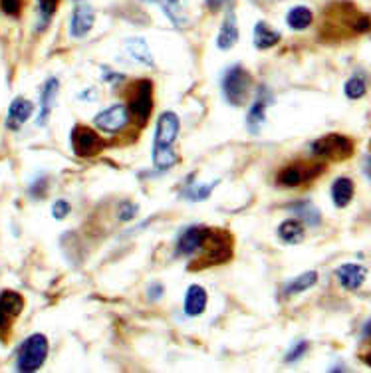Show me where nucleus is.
I'll list each match as a JSON object with an SVG mask.
<instances>
[{
	"label": "nucleus",
	"mask_w": 371,
	"mask_h": 373,
	"mask_svg": "<svg viewBox=\"0 0 371 373\" xmlns=\"http://www.w3.org/2000/svg\"><path fill=\"white\" fill-rule=\"evenodd\" d=\"M50 352L48 338L44 334H32L22 341L18 355H16V369L24 373L38 372L46 362Z\"/></svg>",
	"instance_id": "obj_2"
},
{
	"label": "nucleus",
	"mask_w": 371,
	"mask_h": 373,
	"mask_svg": "<svg viewBox=\"0 0 371 373\" xmlns=\"http://www.w3.org/2000/svg\"><path fill=\"white\" fill-rule=\"evenodd\" d=\"M126 50H128L129 56H131L133 60H138L139 64L147 66V68H153V66H155L153 54H151L147 42H145L143 38H128V40H126Z\"/></svg>",
	"instance_id": "obj_25"
},
{
	"label": "nucleus",
	"mask_w": 371,
	"mask_h": 373,
	"mask_svg": "<svg viewBox=\"0 0 371 373\" xmlns=\"http://www.w3.org/2000/svg\"><path fill=\"white\" fill-rule=\"evenodd\" d=\"M241 38V30H238V22H236V14L234 11L226 12L223 24H221V30L217 34V48L219 50H233L236 42Z\"/></svg>",
	"instance_id": "obj_16"
},
{
	"label": "nucleus",
	"mask_w": 371,
	"mask_h": 373,
	"mask_svg": "<svg viewBox=\"0 0 371 373\" xmlns=\"http://www.w3.org/2000/svg\"><path fill=\"white\" fill-rule=\"evenodd\" d=\"M282 40V34L274 30L270 24H266V22H256L255 26V34H253V42L258 50H270V48H274L276 44Z\"/></svg>",
	"instance_id": "obj_20"
},
{
	"label": "nucleus",
	"mask_w": 371,
	"mask_h": 373,
	"mask_svg": "<svg viewBox=\"0 0 371 373\" xmlns=\"http://www.w3.org/2000/svg\"><path fill=\"white\" fill-rule=\"evenodd\" d=\"M129 119H131V114H129L128 104H114L97 114L94 118V126L104 133H117L128 128Z\"/></svg>",
	"instance_id": "obj_9"
},
{
	"label": "nucleus",
	"mask_w": 371,
	"mask_h": 373,
	"mask_svg": "<svg viewBox=\"0 0 371 373\" xmlns=\"http://www.w3.org/2000/svg\"><path fill=\"white\" fill-rule=\"evenodd\" d=\"M288 211L296 214V219L310 224V226H318L322 223V214L310 201H296V203L288 204Z\"/></svg>",
	"instance_id": "obj_26"
},
{
	"label": "nucleus",
	"mask_w": 371,
	"mask_h": 373,
	"mask_svg": "<svg viewBox=\"0 0 371 373\" xmlns=\"http://www.w3.org/2000/svg\"><path fill=\"white\" fill-rule=\"evenodd\" d=\"M70 143L78 157H96L106 147V139L87 126H75L70 133Z\"/></svg>",
	"instance_id": "obj_7"
},
{
	"label": "nucleus",
	"mask_w": 371,
	"mask_h": 373,
	"mask_svg": "<svg viewBox=\"0 0 371 373\" xmlns=\"http://www.w3.org/2000/svg\"><path fill=\"white\" fill-rule=\"evenodd\" d=\"M361 336L363 338H371V320H367L363 324V330H361Z\"/></svg>",
	"instance_id": "obj_39"
},
{
	"label": "nucleus",
	"mask_w": 371,
	"mask_h": 373,
	"mask_svg": "<svg viewBox=\"0 0 371 373\" xmlns=\"http://www.w3.org/2000/svg\"><path fill=\"white\" fill-rule=\"evenodd\" d=\"M139 213V207L135 203H131V201H123V203L119 204V211H117V216H119V221H123V223H129V221H133Z\"/></svg>",
	"instance_id": "obj_30"
},
{
	"label": "nucleus",
	"mask_w": 371,
	"mask_h": 373,
	"mask_svg": "<svg viewBox=\"0 0 371 373\" xmlns=\"http://www.w3.org/2000/svg\"><path fill=\"white\" fill-rule=\"evenodd\" d=\"M250 87H253V78L246 68L236 64L231 70H226L223 78V96L231 106H244L250 96Z\"/></svg>",
	"instance_id": "obj_3"
},
{
	"label": "nucleus",
	"mask_w": 371,
	"mask_h": 373,
	"mask_svg": "<svg viewBox=\"0 0 371 373\" xmlns=\"http://www.w3.org/2000/svg\"><path fill=\"white\" fill-rule=\"evenodd\" d=\"M0 8L8 16H18L22 11V0H0Z\"/></svg>",
	"instance_id": "obj_33"
},
{
	"label": "nucleus",
	"mask_w": 371,
	"mask_h": 373,
	"mask_svg": "<svg viewBox=\"0 0 371 373\" xmlns=\"http://www.w3.org/2000/svg\"><path fill=\"white\" fill-rule=\"evenodd\" d=\"M46 191H48V185H46V179H40V181H36L30 187V195L32 197H36V199H40V197H44L46 195Z\"/></svg>",
	"instance_id": "obj_34"
},
{
	"label": "nucleus",
	"mask_w": 371,
	"mask_h": 373,
	"mask_svg": "<svg viewBox=\"0 0 371 373\" xmlns=\"http://www.w3.org/2000/svg\"><path fill=\"white\" fill-rule=\"evenodd\" d=\"M316 284H318V272L316 270H308L304 274L292 278L282 292H284V296H298V294H302L306 290L314 288Z\"/></svg>",
	"instance_id": "obj_24"
},
{
	"label": "nucleus",
	"mask_w": 371,
	"mask_h": 373,
	"mask_svg": "<svg viewBox=\"0 0 371 373\" xmlns=\"http://www.w3.org/2000/svg\"><path fill=\"white\" fill-rule=\"evenodd\" d=\"M314 22V12L310 11L304 4H298V6H292L286 14V24L296 30V32H302V30H308Z\"/></svg>",
	"instance_id": "obj_23"
},
{
	"label": "nucleus",
	"mask_w": 371,
	"mask_h": 373,
	"mask_svg": "<svg viewBox=\"0 0 371 373\" xmlns=\"http://www.w3.org/2000/svg\"><path fill=\"white\" fill-rule=\"evenodd\" d=\"M34 111V104L30 99H26V97H16V99H12L11 107H8V116H6V128L12 129V131H16V129H20L30 116H32Z\"/></svg>",
	"instance_id": "obj_19"
},
{
	"label": "nucleus",
	"mask_w": 371,
	"mask_h": 373,
	"mask_svg": "<svg viewBox=\"0 0 371 373\" xmlns=\"http://www.w3.org/2000/svg\"><path fill=\"white\" fill-rule=\"evenodd\" d=\"M205 231L207 226H189L185 228L177 238V248L175 252L181 258H195L201 252L202 238H205Z\"/></svg>",
	"instance_id": "obj_10"
},
{
	"label": "nucleus",
	"mask_w": 371,
	"mask_h": 373,
	"mask_svg": "<svg viewBox=\"0 0 371 373\" xmlns=\"http://www.w3.org/2000/svg\"><path fill=\"white\" fill-rule=\"evenodd\" d=\"M128 107L131 118L139 126H145L153 111V82L151 80H138L131 84L128 92Z\"/></svg>",
	"instance_id": "obj_4"
},
{
	"label": "nucleus",
	"mask_w": 371,
	"mask_h": 373,
	"mask_svg": "<svg viewBox=\"0 0 371 373\" xmlns=\"http://www.w3.org/2000/svg\"><path fill=\"white\" fill-rule=\"evenodd\" d=\"M363 173H365V177L371 181V155H367V157L363 159Z\"/></svg>",
	"instance_id": "obj_38"
},
{
	"label": "nucleus",
	"mask_w": 371,
	"mask_h": 373,
	"mask_svg": "<svg viewBox=\"0 0 371 373\" xmlns=\"http://www.w3.org/2000/svg\"><path fill=\"white\" fill-rule=\"evenodd\" d=\"M361 357H363V363H367V365H370V367H371V348H370V350H367V352L363 353Z\"/></svg>",
	"instance_id": "obj_40"
},
{
	"label": "nucleus",
	"mask_w": 371,
	"mask_h": 373,
	"mask_svg": "<svg viewBox=\"0 0 371 373\" xmlns=\"http://www.w3.org/2000/svg\"><path fill=\"white\" fill-rule=\"evenodd\" d=\"M308 350H310V343H308V341H298L296 346L286 353V363H294L298 362V360H302L308 353Z\"/></svg>",
	"instance_id": "obj_32"
},
{
	"label": "nucleus",
	"mask_w": 371,
	"mask_h": 373,
	"mask_svg": "<svg viewBox=\"0 0 371 373\" xmlns=\"http://www.w3.org/2000/svg\"><path fill=\"white\" fill-rule=\"evenodd\" d=\"M219 185V181H212L207 183V185H189L185 191H183V197L185 199H189V201H195V203H199V201H207L209 197H211L212 189Z\"/></svg>",
	"instance_id": "obj_27"
},
{
	"label": "nucleus",
	"mask_w": 371,
	"mask_h": 373,
	"mask_svg": "<svg viewBox=\"0 0 371 373\" xmlns=\"http://www.w3.org/2000/svg\"><path fill=\"white\" fill-rule=\"evenodd\" d=\"M58 92H60L58 78H48L46 84L42 85V92H40V114H38V119H36L38 126L44 128L48 123L50 114H52L54 106H56V99H58Z\"/></svg>",
	"instance_id": "obj_15"
},
{
	"label": "nucleus",
	"mask_w": 371,
	"mask_h": 373,
	"mask_svg": "<svg viewBox=\"0 0 371 373\" xmlns=\"http://www.w3.org/2000/svg\"><path fill=\"white\" fill-rule=\"evenodd\" d=\"M336 278H338L339 286L343 290H358L363 286L365 278H367V268L355 264V262H348V264H341L336 270Z\"/></svg>",
	"instance_id": "obj_13"
},
{
	"label": "nucleus",
	"mask_w": 371,
	"mask_h": 373,
	"mask_svg": "<svg viewBox=\"0 0 371 373\" xmlns=\"http://www.w3.org/2000/svg\"><path fill=\"white\" fill-rule=\"evenodd\" d=\"M278 236L284 245H300L306 236L304 223L300 219H286L278 226Z\"/></svg>",
	"instance_id": "obj_22"
},
{
	"label": "nucleus",
	"mask_w": 371,
	"mask_h": 373,
	"mask_svg": "<svg viewBox=\"0 0 371 373\" xmlns=\"http://www.w3.org/2000/svg\"><path fill=\"white\" fill-rule=\"evenodd\" d=\"M229 2H231V0H205V6L209 8V12H219L223 11Z\"/></svg>",
	"instance_id": "obj_36"
},
{
	"label": "nucleus",
	"mask_w": 371,
	"mask_h": 373,
	"mask_svg": "<svg viewBox=\"0 0 371 373\" xmlns=\"http://www.w3.org/2000/svg\"><path fill=\"white\" fill-rule=\"evenodd\" d=\"M104 70V82L107 84H116V82H123V74H117V72H111L109 68H102Z\"/></svg>",
	"instance_id": "obj_35"
},
{
	"label": "nucleus",
	"mask_w": 371,
	"mask_h": 373,
	"mask_svg": "<svg viewBox=\"0 0 371 373\" xmlns=\"http://www.w3.org/2000/svg\"><path fill=\"white\" fill-rule=\"evenodd\" d=\"M155 4H159L161 11L165 12V16L177 28H187L191 24V18H189V0H157Z\"/></svg>",
	"instance_id": "obj_17"
},
{
	"label": "nucleus",
	"mask_w": 371,
	"mask_h": 373,
	"mask_svg": "<svg viewBox=\"0 0 371 373\" xmlns=\"http://www.w3.org/2000/svg\"><path fill=\"white\" fill-rule=\"evenodd\" d=\"M272 99L268 96V92H266L264 87L258 92V96L253 102V106L248 107V114H246V128L250 133H258L260 128L264 126L266 121V111H268V104H270Z\"/></svg>",
	"instance_id": "obj_14"
},
{
	"label": "nucleus",
	"mask_w": 371,
	"mask_h": 373,
	"mask_svg": "<svg viewBox=\"0 0 371 373\" xmlns=\"http://www.w3.org/2000/svg\"><path fill=\"white\" fill-rule=\"evenodd\" d=\"M209 304V296H207V290L199 286V284H191L187 292H185V300H183V312L191 318H197L205 314Z\"/></svg>",
	"instance_id": "obj_18"
},
{
	"label": "nucleus",
	"mask_w": 371,
	"mask_h": 373,
	"mask_svg": "<svg viewBox=\"0 0 371 373\" xmlns=\"http://www.w3.org/2000/svg\"><path fill=\"white\" fill-rule=\"evenodd\" d=\"M96 24V12L87 4H78L70 16V36L72 38H84L85 34Z\"/></svg>",
	"instance_id": "obj_12"
},
{
	"label": "nucleus",
	"mask_w": 371,
	"mask_h": 373,
	"mask_svg": "<svg viewBox=\"0 0 371 373\" xmlns=\"http://www.w3.org/2000/svg\"><path fill=\"white\" fill-rule=\"evenodd\" d=\"M324 173V163H310V161H296L290 163L284 169L276 175V183L280 187L286 189H294V187H302L306 183L314 181Z\"/></svg>",
	"instance_id": "obj_6"
},
{
	"label": "nucleus",
	"mask_w": 371,
	"mask_h": 373,
	"mask_svg": "<svg viewBox=\"0 0 371 373\" xmlns=\"http://www.w3.org/2000/svg\"><path fill=\"white\" fill-rule=\"evenodd\" d=\"M353 192H355V185L350 177H338L332 183V201L338 209H346L351 203Z\"/></svg>",
	"instance_id": "obj_21"
},
{
	"label": "nucleus",
	"mask_w": 371,
	"mask_h": 373,
	"mask_svg": "<svg viewBox=\"0 0 371 373\" xmlns=\"http://www.w3.org/2000/svg\"><path fill=\"white\" fill-rule=\"evenodd\" d=\"M70 213H72V204L68 203L66 199H58V201L52 204V216L56 221H64Z\"/></svg>",
	"instance_id": "obj_31"
},
{
	"label": "nucleus",
	"mask_w": 371,
	"mask_h": 373,
	"mask_svg": "<svg viewBox=\"0 0 371 373\" xmlns=\"http://www.w3.org/2000/svg\"><path fill=\"white\" fill-rule=\"evenodd\" d=\"M312 155L314 157H320V159H329V161H341L348 159L353 155V141L346 135H339V133H329V135H324V137L316 139L312 145Z\"/></svg>",
	"instance_id": "obj_5"
},
{
	"label": "nucleus",
	"mask_w": 371,
	"mask_h": 373,
	"mask_svg": "<svg viewBox=\"0 0 371 373\" xmlns=\"http://www.w3.org/2000/svg\"><path fill=\"white\" fill-rule=\"evenodd\" d=\"M163 292H165V288H163V284H159V282H153V284L149 286L147 296L151 300H159L161 296H163Z\"/></svg>",
	"instance_id": "obj_37"
},
{
	"label": "nucleus",
	"mask_w": 371,
	"mask_h": 373,
	"mask_svg": "<svg viewBox=\"0 0 371 373\" xmlns=\"http://www.w3.org/2000/svg\"><path fill=\"white\" fill-rule=\"evenodd\" d=\"M60 0H38V11H40V28H46V24L52 20V16L58 11Z\"/></svg>",
	"instance_id": "obj_29"
},
{
	"label": "nucleus",
	"mask_w": 371,
	"mask_h": 373,
	"mask_svg": "<svg viewBox=\"0 0 371 373\" xmlns=\"http://www.w3.org/2000/svg\"><path fill=\"white\" fill-rule=\"evenodd\" d=\"M24 310V298L14 290H4L0 294V330H8L11 322L20 316Z\"/></svg>",
	"instance_id": "obj_11"
},
{
	"label": "nucleus",
	"mask_w": 371,
	"mask_h": 373,
	"mask_svg": "<svg viewBox=\"0 0 371 373\" xmlns=\"http://www.w3.org/2000/svg\"><path fill=\"white\" fill-rule=\"evenodd\" d=\"M197 256H199V258L195 260L197 267L193 268L223 264V262L233 258V238H231V235H229L226 231L207 228V231H205V238H202L201 252Z\"/></svg>",
	"instance_id": "obj_1"
},
{
	"label": "nucleus",
	"mask_w": 371,
	"mask_h": 373,
	"mask_svg": "<svg viewBox=\"0 0 371 373\" xmlns=\"http://www.w3.org/2000/svg\"><path fill=\"white\" fill-rule=\"evenodd\" d=\"M181 119L175 111H163L157 118L155 126V137H153V147L155 149H173L175 141L179 137Z\"/></svg>",
	"instance_id": "obj_8"
},
{
	"label": "nucleus",
	"mask_w": 371,
	"mask_h": 373,
	"mask_svg": "<svg viewBox=\"0 0 371 373\" xmlns=\"http://www.w3.org/2000/svg\"><path fill=\"white\" fill-rule=\"evenodd\" d=\"M365 92H367V84L360 75H351L350 80L346 82V85H343V94L350 99H361L365 96Z\"/></svg>",
	"instance_id": "obj_28"
}]
</instances>
